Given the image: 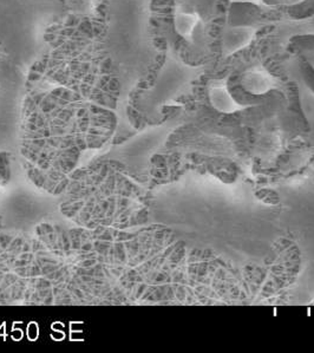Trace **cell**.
Here are the masks:
<instances>
[{"instance_id": "obj_1", "label": "cell", "mask_w": 314, "mask_h": 353, "mask_svg": "<svg viewBox=\"0 0 314 353\" xmlns=\"http://www.w3.org/2000/svg\"><path fill=\"white\" fill-rule=\"evenodd\" d=\"M151 4L153 0H109L101 48L124 91L144 79L159 57L151 32Z\"/></svg>"}, {"instance_id": "obj_2", "label": "cell", "mask_w": 314, "mask_h": 353, "mask_svg": "<svg viewBox=\"0 0 314 353\" xmlns=\"http://www.w3.org/2000/svg\"><path fill=\"white\" fill-rule=\"evenodd\" d=\"M63 14L61 0H0V48L29 71L46 50V30Z\"/></svg>"}, {"instance_id": "obj_3", "label": "cell", "mask_w": 314, "mask_h": 353, "mask_svg": "<svg viewBox=\"0 0 314 353\" xmlns=\"http://www.w3.org/2000/svg\"><path fill=\"white\" fill-rule=\"evenodd\" d=\"M204 74V65L189 64L179 56L175 46L168 44L164 64L154 87L148 91V99L156 105L169 102L189 90Z\"/></svg>"}, {"instance_id": "obj_4", "label": "cell", "mask_w": 314, "mask_h": 353, "mask_svg": "<svg viewBox=\"0 0 314 353\" xmlns=\"http://www.w3.org/2000/svg\"><path fill=\"white\" fill-rule=\"evenodd\" d=\"M174 29L188 46L200 52L208 48V34L200 12L187 0H177L173 12Z\"/></svg>"}, {"instance_id": "obj_5", "label": "cell", "mask_w": 314, "mask_h": 353, "mask_svg": "<svg viewBox=\"0 0 314 353\" xmlns=\"http://www.w3.org/2000/svg\"><path fill=\"white\" fill-rule=\"evenodd\" d=\"M267 25L271 26V21L237 25L226 23L220 36L221 58L227 59L249 48L255 41L257 33Z\"/></svg>"}, {"instance_id": "obj_6", "label": "cell", "mask_w": 314, "mask_h": 353, "mask_svg": "<svg viewBox=\"0 0 314 353\" xmlns=\"http://www.w3.org/2000/svg\"><path fill=\"white\" fill-rule=\"evenodd\" d=\"M273 28L271 32L272 46L277 51L287 49L294 38L314 37V13L302 18H293L284 14L275 21H271Z\"/></svg>"}, {"instance_id": "obj_7", "label": "cell", "mask_w": 314, "mask_h": 353, "mask_svg": "<svg viewBox=\"0 0 314 353\" xmlns=\"http://www.w3.org/2000/svg\"><path fill=\"white\" fill-rule=\"evenodd\" d=\"M282 83L262 62H254L241 74V87L252 94H264L279 89Z\"/></svg>"}, {"instance_id": "obj_8", "label": "cell", "mask_w": 314, "mask_h": 353, "mask_svg": "<svg viewBox=\"0 0 314 353\" xmlns=\"http://www.w3.org/2000/svg\"><path fill=\"white\" fill-rule=\"evenodd\" d=\"M229 76H224L222 79H210L208 82V96L213 107L222 112H234V111L244 109L245 105L237 103L233 99L228 89Z\"/></svg>"}, {"instance_id": "obj_9", "label": "cell", "mask_w": 314, "mask_h": 353, "mask_svg": "<svg viewBox=\"0 0 314 353\" xmlns=\"http://www.w3.org/2000/svg\"><path fill=\"white\" fill-rule=\"evenodd\" d=\"M64 5L76 16L92 17L97 10V0H64Z\"/></svg>"}, {"instance_id": "obj_10", "label": "cell", "mask_w": 314, "mask_h": 353, "mask_svg": "<svg viewBox=\"0 0 314 353\" xmlns=\"http://www.w3.org/2000/svg\"><path fill=\"white\" fill-rule=\"evenodd\" d=\"M232 4H251L262 8L264 11H273L274 8L269 5L266 0H228Z\"/></svg>"}, {"instance_id": "obj_11", "label": "cell", "mask_w": 314, "mask_h": 353, "mask_svg": "<svg viewBox=\"0 0 314 353\" xmlns=\"http://www.w3.org/2000/svg\"><path fill=\"white\" fill-rule=\"evenodd\" d=\"M302 57L307 63V65L310 66L311 69L314 71V50L307 49L302 51Z\"/></svg>"}, {"instance_id": "obj_12", "label": "cell", "mask_w": 314, "mask_h": 353, "mask_svg": "<svg viewBox=\"0 0 314 353\" xmlns=\"http://www.w3.org/2000/svg\"><path fill=\"white\" fill-rule=\"evenodd\" d=\"M306 0H282L280 1V4L284 5V6H297V5L302 4V3H305Z\"/></svg>"}, {"instance_id": "obj_13", "label": "cell", "mask_w": 314, "mask_h": 353, "mask_svg": "<svg viewBox=\"0 0 314 353\" xmlns=\"http://www.w3.org/2000/svg\"><path fill=\"white\" fill-rule=\"evenodd\" d=\"M3 58H5V54L4 52H3L1 48H0V59H3Z\"/></svg>"}]
</instances>
